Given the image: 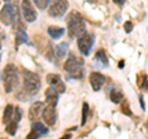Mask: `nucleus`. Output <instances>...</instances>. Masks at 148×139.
Wrapping results in <instances>:
<instances>
[{"mask_svg": "<svg viewBox=\"0 0 148 139\" xmlns=\"http://www.w3.org/2000/svg\"><path fill=\"white\" fill-rule=\"evenodd\" d=\"M22 76H24V86H22L20 92L16 94V97L20 99L21 101H26L27 99H30V97H32L38 92L41 87V80L36 73H32L29 70H24Z\"/></svg>", "mask_w": 148, "mask_h": 139, "instance_id": "obj_1", "label": "nucleus"}, {"mask_svg": "<svg viewBox=\"0 0 148 139\" xmlns=\"http://www.w3.org/2000/svg\"><path fill=\"white\" fill-rule=\"evenodd\" d=\"M67 25H68V32L71 37H78L83 36L85 32V21L79 12L73 11L67 17Z\"/></svg>", "mask_w": 148, "mask_h": 139, "instance_id": "obj_2", "label": "nucleus"}, {"mask_svg": "<svg viewBox=\"0 0 148 139\" xmlns=\"http://www.w3.org/2000/svg\"><path fill=\"white\" fill-rule=\"evenodd\" d=\"M64 70L71 78L82 79L84 75V61L82 58H78L75 54H71L64 63Z\"/></svg>", "mask_w": 148, "mask_h": 139, "instance_id": "obj_3", "label": "nucleus"}, {"mask_svg": "<svg viewBox=\"0 0 148 139\" xmlns=\"http://www.w3.org/2000/svg\"><path fill=\"white\" fill-rule=\"evenodd\" d=\"M20 79H18L17 69L14 64H8L4 69V89L6 92H12L17 89Z\"/></svg>", "mask_w": 148, "mask_h": 139, "instance_id": "obj_4", "label": "nucleus"}, {"mask_svg": "<svg viewBox=\"0 0 148 139\" xmlns=\"http://www.w3.org/2000/svg\"><path fill=\"white\" fill-rule=\"evenodd\" d=\"M69 7L68 0H52L48 14L52 17H62Z\"/></svg>", "mask_w": 148, "mask_h": 139, "instance_id": "obj_5", "label": "nucleus"}, {"mask_svg": "<svg viewBox=\"0 0 148 139\" xmlns=\"http://www.w3.org/2000/svg\"><path fill=\"white\" fill-rule=\"evenodd\" d=\"M15 17H16L15 7H14L11 4H5V5L3 6L1 11H0V21L5 26H9L15 21Z\"/></svg>", "mask_w": 148, "mask_h": 139, "instance_id": "obj_6", "label": "nucleus"}, {"mask_svg": "<svg viewBox=\"0 0 148 139\" xmlns=\"http://www.w3.org/2000/svg\"><path fill=\"white\" fill-rule=\"evenodd\" d=\"M92 44H94V36L91 33H84L78 38V48L84 55H89Z\"/></svg>", "mask_w": 148, "mask_h": 139, "instance_id": "obj_7", "label": "nucleus"}, {"mask_svg": "<svg viewBox=\"0 0 148 139\" xmlns=\"http://www.w3.org/2000/svg\"><path fill=\"white\" fill-rule=\"evenodd\" d=\"M21 9H22V15H24L25 20L27 22H34L37 18V14L35 11V7L30 0H22Z\"/></svg>", "mask_w": 148, "mask_h": 139, "instance_id": "obj_8", "label": "nucleus"}, {"mask_svg": "<svg viewBox=\"0 0 148 139\" xmlns=\"http://www.w3.org/2000/svg\"><path fill=\"white\" fill-rule=\"evenodd\" d=\"M89 80H90L91 87L94 91H100L101 87H103L105 84V76L101 73H98V72H92L89 76Z\"/></svg>", "mask_w": 148, "mask_h": 139, "instance_id": "obj_9", "label": "nucleus"}, {"mask_svg": "<svg viewBox=\"0 0 148 139\" xmlns=\"http://www.w3.org/2000/svg\"><path fill=\"white\" fill-rule=\"evenodd\" d=\"M42 117L45 119L46 124H48V126H54L56 118H57V114H56V106H52V105L46 106L42 111Z\"/></svg>", "mask_w": 148, "mask_h": 139, "instance_id": "obj_10", "label": "nucleus"}, {"mask_svg": "<svg viewBox=\"0 0 148 139\" xmlns=\"http://www.w3.org/2000/svg\"><path fill=\"white\" fill-rule=\"evenodd\" d=\"M46 80H47L48 84L52 87H54L59 94L66 91V86H64L62 79H61V76H59L58 74H48L47 78H46Z\"/></svg>", "mask_w": 148, "mask_h": 139, "instance_id": "obj_11", "label": "nucleus"}, {"mask_svg": "<svg viewBox=\"0 0 148 139\" xmlns=\"http://www.w3.org/2000/svg\"><path fill=\"white\" fill-rule=\"evenodd\" d=\"M43 108H45V104L41 102V101H36V102L32 105L30 107V110H29V118L31 119V121L37 119L38 118V116H40V113L43 111Z\"/></svg>", "mask_w": 148, "mask_h": 139, "instance_id": "obj_12", "label": "nucleus"}, {"mask_svg": "<svg viewBox=\"0 0 148 139\" xmlns=\"http://www.w3.org/2000/svg\"><path fill=\"white\" fill-rule=\"evenodd\" d=\"M45 96H46V101H47L48 105H52L56 106L58 102V97H59V92L54 89V87H48L45 92Z\"/></svg>", "mask_w": 148, "mask_h": 139, "instance_id": "obj_13", "label": "nucleus"}, {"mask_svg": "<svg viewBox=\"0 0 148 139\" xmlns=\"http://www.w3.org/2000/svg\"><path fill=\"white\" fill-rule=\"evenodd\" d=\"M95 63L99 64L100 67H108L109 65V59L108 55L105 54V52L103 49H99L95 54Z\"/></svg>", "mask_w": 148, "mask_h": 139, "instance_id": "obj_14", "label": "nucleus"}, {"mask_svg": "<svg viewBox=\"0 0 148 139\" xmlns=\"http://www.w3.org/2000/svg\"><path fill=\"white\" fill-rule=\"evenodd\" d=\"M47 32H48V35L52 37V38L58 40V38H61V37L64 35V29H62V27H58V26H49Z\"/></svg>", "mask_w": 148, "mask_h": 139, "instance_id": "obj_15", "label": "nucleus"}, {"mask_svg": "<svg viewBox=\"0 0 148 139\" xmlns=\"http://www.w3.org/2000/svg\"><path fill=\"white\" fill-rule=\"evenodd\" d=\"M54 52L59 58H64L66 57V54H67V52H68V43L62 42V43L57 44L54 47Z\"/></svg>", "mask_w": 148, "mask_h": 139, "instance_id": "obj_16", "label": "nucleus"}, {"mask_svg": "<svg viewBox=\"0 0 148 139\" xmlns=\"http://www.w3.org/2000/svg\"><path fill=\"white\" fill-rule=\"evenodd\" d=\"M12 114H14V107L11 105H8L5 107V111H4L3 114V122L4 124H8L9 122L12 119Z\"/></svg>", "mask_w": 148, "mask_h": 139, "instance_id": "obj_17", "label": "nucleus"}, {"mask_svg": "<svg viewBox=\"0 0 148 139\" xmlns=\"http://www.w3.org/2000/svg\"><path fill=\"white\" fill-rule=\"evenodd\" d=\"M29 37L24 30H17L16 31V46H20L22 43H27Z\"/></svg>", "mask_w": 148, "mask_h": 139, "instance_id": "obj_18", "label": "nucleus"}, {"mask_svg": "<svg viewBox=\"0 0 148 139\" xmlns=\"http://www.w3.org/2000/svg\"><path fill=\"white\" fill-rule=\"evenodd\" d=\"M110 99L114 104H120L121 101L123 100V94L120 90H111V94H110Z\"/></svg>", "mask_w": 148, "mask_h": 139, "instance_id": "obj_19", "label": "nucleus"}, {"mask_svg": "<svg viewBox=\"0 0 148 139\" xmlns=\"http://www.w3.org/2000/svg\"><path fill=\"white\" fill-rule=\"evenodd\" d=\"M32 129H35L40 136H45V134L48 133V129L46 128L41 122H34V124H32Z\"/></svg>", "mask_w": 148, "mask_h": 139, "instance_id": "obj_20", "label": "nucleus"}, {"mask_svg": "<svg viewBox=\"0 0 148 139\" xmlns=\"http://www.w3.org/2000/svg\"><path fill=\"white\" fill-rule=\"evenodd\" d=\"M88 114H89V105L86 102L83 104V111H82V126H84L88 121Z\"/></svg>", "mask_w": 148, "mask_h": 139, "instance_id": "obj_21", "label": "nucleus"}, {"mask_svg": "<svg viewBox=\"0 0 148 139\" xmlns=\"http://www.w3.org/2000/svg\"><path fill=\"white\" fill-rule=\"evenodd\" d=\"M16 129H17V122L11 119V121L6 124V132L9 134H11V136H14V134L16 133Z\"/></svg>", "mask_w": 148, "mask_h": 139, "instance_id": "obj_22", "label": "nucleus"}, {"mask_svg": "<svg viewBox=\"0 0 148 139\" xmlns=\"http://www.w3.org/2000/svg\"><path fill=\"white\" fill-rule=\"evenodd\" d=\"M34 1L40 10H45V9L48 6V4L51 3V0H34Z\"/></svg>", "mask_w": 148, "mask_h": 139, "instance_id": "obj_23", "label": "nucleus"}, {"mask_svg": "<svg viewBox=\"0 0 148 139\" xmlns=\"http://www.w3.org/2000/svg\"><path fill=\"white\" fill-rule=\"evenodd\" d=\"M21 116H22V111L20 107H15L14 108V114H12V121H15V122H20V119H21Z\"/></svg>", "mask_w": 148, "mask_h": 139, "instance_id": "obj_24", "label": "nucleus"}, {"mask_svg": "<svg viewBox=\"0 0 148 139\" xmlns=\"http://www.w3.org/2000/svg\"><path fill=\"white\" fill-rule=\"evenodd\" d=\"M122 113H125L126 116H132V112L130 111L128 104L126 102V101H123V105H122Z\"/></svg>", "mask_w": 148, "mask_h": 139, "instance_id": "obj_25", "label": "nucleus"}, {"mask_svg": "<svg viewBox=\"0 0 148 139\" xmlns=\"http://www.w3.org/2000/svg\"><path fill=\"white\" fill-rule=\"evenodd\" d=\"M123 27H125V31H126L127 33H130V32L132 31V29H133V24L131 21H126L125 22V25H123Z\"/></svg>", "mask_w": 148, "mask_h": 139, "instance_id": "obj_26", "label": "nucleus"}, {"mask_svg": "<svg viewBox=\"0 0 148 139\" xmlns=\"http://www.w3.org/2000/svg\"><path fill=\"white\" fill-rule=\"evenodd\" d=\"M38 137H41L38 133H37L35 129H31V132L29 133V136H27V138L26 139H37Z\"/></svg>", "mask_w": 148, "mask_h": 139, "instance_id": "obj_27", "label": "nucleus"}, {"mask_svg": "<svg viewBox=\"0 0 148 139\" xmlns=\"http://www.w3.org/2000/svg\"><path fill=\"white\" fill-rule=\"evenodd\" d=\"M142 89L148 90V80H147V75H143V84H142Z\"/></svg>", "mask_w": 148, "mask_h": 139, "instance_id": "obj_28", "label": "nucleus"}, {"mask_svg": "<svg viewBox=\"0 0 148 139\" xmlns=\"http://www.w3.org/2000/svg\"><path fill=\"white\" fill-rule=\"evenodd\" d=\"M112 1H114L115 4H117V5H123L125 0H112Z\"/></svg>", "mask_w": 148, "mask_h": 139, "instance_id": "obj_29", "label": "nucleus"}, {"mask_svg": "<svg viewBox=\"0 0 148 139\" xmlns=\"http://www.w3.org/2000/svg\"><path fill=\"white\" fill-rule=\"evenodd\" d=\"M71 138H72L71 134H66V136H63L61 139H71Z\"/></svg>", "mask_w": 148, "mask_h": 139, "instance_id": "obj_30", "label": "nucleus"}, {"mask_svg": "<svg viewBox=\"0 0 148 139\" xmlns=\"http://www.w3.org/2000/svg\"><path fill=\"white\" fill-rule=\"evenodd\" d=\"M140 100H141V107H142L143 110H145V102H143V99H142V96L140 97Z\"/></svg>", "mask_w": 148, "mask_h": 139, "instance_id": "obj_31", "label": "nucleus"}, {"mask_svg": "<svg viewBox=\"0 0 148 139\" xmlns=\"http://www.w3.org/2000/svg\"><path fill=\"white\" fill-rule=\"evenodd\" d=\"M123 67H125V62H123V61H121V62L119 63V68H123Z\"/></svg>", "mask_w": 148, "mask_h": 139, "instance_id": "obj_32", "label": "nucleus"}, {"mask_svg": "<svg viewBox=\"0 0 148 139\" xmlns=\"http://www.w3.org/2000/svg\"><path fill=\"white\" fill-rule=\"evenodd\" d=\"M5 1H10V0H5Z\"/></svg>", "mask_w": 148, "mask_h": 139, "instance_id": "obj_33", "label": "nucleus"}, {"mask_svg": "<svg viewBox=\"0 0 148 139\" xmlns=\"http://www.w3.org/2000/svg\"><path fill=\"white\" fill-rule=\"evenodd\" d=\"M0 48H1V44H0Z\"/></svg>", "mask_w": 148, "mask_h": 139, "instance_id": "obj_34", "label": "nucleus"}]
</instances>
